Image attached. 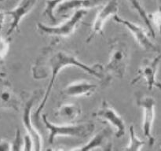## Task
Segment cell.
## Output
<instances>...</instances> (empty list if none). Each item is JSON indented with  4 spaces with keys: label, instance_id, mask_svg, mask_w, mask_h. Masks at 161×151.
<instances>
[{
    "label": "cell",
    "instance_id": "obj_1",
    "mask_svg": "<svg viewBox=\"0 0 161 151\" xmlns=\"http://www.w3.org/2000/svg\"><path fill=\"white\" fill-rule=\"evenodd\" d=\"M43 65L48 67L51 75H50V81L47 85V90L44 93L43 98L34 113L35 118L39 116L41 112L45 108L46 104L51 93L52 88L54 86L55 80L58 77V75L64 68L69 67V66L79 68L87 73L97 77L101 80L102 83L105 80V74H104L102 64H95L94 65L90 66L81 62L74 54L64 51V50H54L50 47L46 48L42 54L39 56L37 63L34 67H41Z\"/></svg>",
    "mask_w": 161,
    "mask_h": 151
},
{
    "label": "cell",
    "instance_id": "obj_2",
    "mask_svg": "<svg viewBox=\"0 0 161 151\" xmlns=\"http://www.w3.org/2000/svg\"><path fill=\"white\" fill-rule=\"evenodd\" d=\"M130 52L125 41L116 38L110 42L109 60L108 64L103 66L105 80L102 83L103 87H106L113 78L122 79L125 76L129 64Z\"/></svg>",
    "mask_w": 161,
    "mask_h": 151
},
{
    "label": "cell",
    "instance_id": "obj_3",
    "mask_svg": "<svg viewBox=\"0 0 161 151\" xmlns=\"http://www.w3.org/2000/svg\"><path fill=\"white\" fill-rule=\"evenodd\" d=\"M42 122L49 131L48 142L53 144L58 137H74L85 138L89 137L95 129V125L92 122L80 124H56L47 119L46 115H42Z\"/></svg>",
    "mask_w": 161,
    "mask_h": 151
},
{
    "label": "cell",
    "instance_id": "obj_4",
    "mask_svg": "<svg viewBox=\"0 0 161 151\" xmlns=\"http://www.w3.org/2000/svg\"><path fill=\"white\" fill-rule=\"evenodd\" d=\"M87 14V9H78L74 11L70 17L66 19L62 23L57 25H49L37 23V29L40 33L49 36H53L58 39L66 38L73 34L75 30L83 20L84 16Z\"/></svg>",
    "mask_w": 161,
    "mask_h": 151
},
{
    "label": "cell",
    "instance_id": "obj_5",
    "mask_svg": "<svg viewBox=\"0 0 161 151\" xmlns=\"http://www.w3.org/2000/svg\"><path fill=\"white\" fill-rule=\"evenodd\" d=\"M39 91H36L33 92L32 95L26 101L23 107V113H22V121L25 128L26 129L27 133L29 135L32 143V151H42V137L39 134V131L32 124L31 116V109L35 103V101L39 98Z\"/></svg>",
    "mask_w": 161,
    "mask_h": 151
},
{
    "label": "cell",
    "instance_id": "obj_6",
    "mask_svg": "<svg viewBox=\"0 0 161 151\" xmlns=\"http://www.w3.org/2000/svg\"><path fill=\"white\" fill-rule=\"evenodd\" d=\"M160 63V55L155 58H146L142 62L138 75L131 81V84L138 83L139 80H144L146 81L147 87L149 91L153 87L160 88V83L157 80V74L158 67Z\"/></svg>",
    "mask_w": 161,
    "mask_h": 151
},
{
    "label": "cell",
    "instance_id": "obj_7",
    "mask_svg": "<svg viewBox=\"0 0 161 151\" xmlns=\"http://www.w3.org/2000/svg\"><path fill=\"white\" fill-rule=\"evenodd\" d=\"M136 102L137 105L143 110V132L149 141V146H153L155 143V138L152 133L153 124L155 118V100L152 96H139L137 98Z\"/></svg>",
    "mask_w": 161,
    "mask_h": 151
},
{
    "label": "cell",
    "instance_id": "obj_8",
    "mask_svg": "<svg viewBox=\"0 0 161 151\" xmlns=\"http://www.w3.org/2000/svg\"><path fill=\"white\" fill-rule=\"evenodd\" d=\"M94 116L98 118L103 122H108L116 128L115 135L116 138H122L126 132V124L122 116L116 111L114 108L104 100L98 109L94 113Z\"/></svg>",
    "mask_w": 161,
    "mask_h": 151
},
{
    "label": "cell",
    "instance_id": "obj_9",
    "mask_svg": "<svg viewBox=\"0 0 161 151\" xmlns=\"http://www.w3.org/2000/svg\"><path fill=\"white\" fill-rule=\"evenodd\" d=\"M37 3V1H33V0L20 1L14 9L0 12L5 19L6 17H9L10 19L9 28L6 32L7 37H9L15 31H19V25L22 19L34 9Z\"/></svg>",
    "mask_w": 161,
    "mask_h": 151
},
{
    "label": "cell",
    "instance_id": "obj_10",
    "mask_svg": "<svg viewBox=\"0 0 161 151\" xmlns=\"http://www.w3.org/2000/svg\"><path fill=\"white\" fill-rule=\"evenodd\" d=\"M113 131L108 127H104L94 137H92V138H91L86 144L66 151H93L97 149H102V151H112L113 147ZM58 150L65 151L62 149H59Z\"/></svg>",
    "mask_w": 161,
    "mask_h": 151
},
{
    "label": "cell",
    "instance_id": "obj_11",
    "mask_svg": "<svg viewBox=\"0 0 161 151\" xmlns=\"http://www.w3.org/2000/svg\"><path fill=\"white\" fill-rule=\"evenodd\" d=\"M113 20H114L115 21L117 22L118 24H120V25H124V27H126V28L134 35V37H135V40L137 41L138 45H139L142 48L144 49L146 51H160L159 47L152 42V40L149 39L150 36H149L147 31H146L142 27L137 25V24L133 23V22L125 20V19L121 18L118 14H116V15L113 16Z\"/></svg>",
    "mask_w": 161,
    "mask_h": 151
},
{
    "label": "cell",
    "instance_id": "obj_12",
    "mask_svg": "<svg viewBox=\"0 0 161 151\" xmlns=\"http://www.w3.org/2000/svg\"><path fill=\"white\" fill-rule=\"evenodd\" d=\"M119 9V3L117 1H109L105 3L94 18L91 26V31L86 42H90L96 35H102L103 28L108 18L117 14Z\"/></svg>",
    "mask_w": 161,
    "mask_h": 151
},
{
    "label": "cell",
    "instance_id": "obj_13",
    "mask_svg": "<svg viewBox=\"0 0 161 151\" xmlns=\"http://www.w3.org/2000/svg\"><path fill=\"white\" fill-rule=\"evenodd\" d=\"M21 100L14 91L12 84L4 77H0V109L19 112Z\"/></svg>",
    "mask_w": 161,
    "mask_h": 151
},
{
    "label": "cell",
    "instance_id": "obj_14",
    "mask_svg": "<svg viewBox=\"0 0 161 151\" xmlns=\"http://www.w3.org/2000/svg\"><path fill=\"white\" fill-rule=\"evenodd\" d=\"M97 89V84L87 80H79L68 84L62 91V94L68 97H88L94 94Z\"/></svg>",
    "mask_w": 161,
    "mask_h": 151
},
{
    "label": "cell",
    "instance_id": "obj_15",
    "mask_svg": "<svg viewBox=\"0 0 161 151\" xmlns=\"http://www.w3.org/2000/svg\"><path fill=\"white\" fill-rule=\"evenodd\" d=\"M98 1H60L55 12L61 16L67 15L69 12L78 9H87L102 4Z\"/></svg>",
    "mask_w": 161,
    "mask_h": 151
},
{
    "label": "cell",
    "instance_id": "obj_16",
    "mask_svg": "<svg viewBox=\"0 0 161 151\" xmlns=\"http://www.w3.org/2000/svg\"><path fill=\"white\" fill-rule=\"evenodd\" d=\"M81 107L78 104L66 103L62 104L57 110L56 115L58 118L62 120L65 124H70L81 115Z\"/></svg>",
    "mask_w": 161,
    "mask_h": 151
},
{
    "label": "cell",
    "instance_id": "obj_17",
    "mask_svg": "<svg viewBox=\"0 0 161 151\" xmlns=\"http://www.w3.org/2000/svg\"><path fill=\"white\" fill-rule=\"evenodd\" d=\"M130 4L131 5L132 7L138 13L140 17H142L143 20H144L145 24L146 25L148 28V34L149 36L153 38H155L156 36V31L153 28V23L152 20V14H147L144 8L141 6L139 2L136 1H130L129 2Z\"/></svg>",
    "mask_w": 161,
    "mask_h": 151
},
{
    "label": "cell",
    "instance_id": "obj_18",
    "mask_svg": "<svg viewBox=\"0 0 161 151\" xmlns=\"http://www.w3.org/2000/svg\"><path fill=\"white\" fill-rule=\"evenodd\" d=\"M129 133H130V142L123 151H141L142 148L144 146L146 143L137 136L134 125L130 126Z\"/></svg>",
    "mask_w": 161,
    "mask_h": 151
},
{
    "label": "cell",
    "instance_id": "obj_19",
    "mask_svg": "<svg viewBox=\"0 0 161 151\" xmlns=\"http://www.w3.org/2000/svg\"><path fill=\"white\" fill-rule=\"evenodd\" d=\"M5 21V17L0 13V62L3 61L7 55L9 49V42L7 39H5L2 36V29H3V23Z\"/></svg>",
    "mask_w": 161,
    "mask_h": 151
},
{
    "label": "cell",
    "instance_id": "obj_20",
    "mask_svg": "<svg viewBox=\"0 0 161 151\" xmlns=\"http://www.w3.org/2000/svg\"><path fill=\"white\" fill-rule=\"evenodd\" d=\"M60 1H47L46 2V8L44 9V16L47 19L55 23L57 21L54 12L56 11V8Z\"/></svg>",
    "mask_w": 161,
    "mask_h": 151
},
{
    "label": "cell",
    "instance_id": "obj_21",
    "mask_svg": "<svg viewBox=\"0 0 161 151\" xmlns=\"http://www.w3.org/2000/svg\"><path fill=\"white\" fill-rule=\"evenodd\" d=\"M24 139L22 138L20 129L17 128L14 141L11 143L10 151H23Z\"/></svg>",
    "mask_w": 161,
    "mask_h": 151
},
{
    "label": "cell",
    "instance_id": "obj_22",
    "mask_svg": "<svg viewBox=\"0 0 161 151\" xmlns=\"http://www.w3.org/2000/svg\"><path fill=\"white\" fill-rule=\"evenodd\" d=\"M23 151H32V143L29 135L27 134L24 138Z\"/></svg>",
    "mask_w": 161,
    "mask_h": 151
},
{
    "label": "cell",
    "instance_id": "obj_23",
    "mask_svg": "<svg viewBox=\"0 0 161 151\" xmlns=\"http://www.w3.org/2000/svg\"><path fill=\"white\" fill-rule=\"evenodd\" d=\"M11 143L6 139L0 140V151H10Z\"/></svg>",
    "mask_w": 161,
    "mask_h": 151
},
{
    "label": "cell",
    "instance_id": "obj_24",
    "mask_svg": "<svg viewBox=\"0 0 161 151\" xmlns=\"http://www.w3.org/2000/svg\"><path fill=\"white\" fill-rule=\"evenodd\" d=\"M45 151H58V149H52V148H47Z\"/></svg>",
    "mask_w": 161,
    "mask_h": 151
}]
</instances>
